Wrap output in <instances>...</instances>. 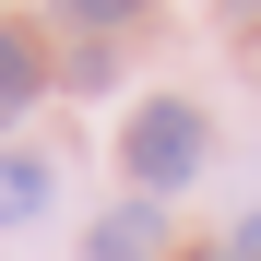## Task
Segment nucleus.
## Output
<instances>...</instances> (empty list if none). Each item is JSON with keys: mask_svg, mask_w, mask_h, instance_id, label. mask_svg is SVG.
<instances>
[{"mask_svg": "<svg viewBox=\"0 0 261 261\" xmlns=\"http://www.w3.org/2000/svg\"><path fill=\"white\" fill-rule=\"evenodd\" d=\"M202 143H214V130H202V107H190V95H154V107H130L119 166H130L143 190H178V178H202Z\"/></svg>", "mask_w": 261, "mask_h": 261, "instance_id": "1", "label": "nucleus"}, {"mask_svg": "<svg viewBox=\"0 0 261 261\" xmlns=\"http://www.w3.org/2000/svg\"><path fill=\"white\" fill-rule=\"evenodd\" d=\"M36 95H48V48H36L24 24H0V119H24Z\"/></svg>", "mask_w": 261, "mask_h": 261, "instance_id": "2", "label": "nucleus"}, {"mask_svg": "<svg viewBox=\"0 0 261 261\" xmlns=\"http://www.w3.org/2000/svg\"><path fill=\"white\" fill-rule=\"evenodd\" d=\"M154 238H166V214L154 202H119L107 226H95V261H154Z\"/></svg>", "mask_w": 261, "mask_h": 261, "instance_id": "3", "label": "nucleus"}, {"mask_svg": "<svg viewBox=\"0 0 261 261\" xmlns=\"http://www.w3.org/2000/svg\"><path fill=\"white\" fill-rule=\"evenodd\" d=\"M24 214H48V166L36 154H0V226H24Z\"/></svg>", "mask_w": 261, "mask_h": 261, "instance_id": "4", "label": "nucleus"}, {"mask_svg": "<svg viewBox=\"0 0 261 261\" xmlns=\"http://www.w3.org/2000/svg\"><path fill=\"white\" fill-rule=\"evenodd\" d=\"M60 12H71V24H95V36H119L130 12H143V0H60Z\"/></svg>", "mask_w": 261, "mask_h": 261, "instance_id": "5", "label": "nucleus"}, {"mask_svg": "<svg viewBox=\"0 0 261 261\" xmlns=\"http://www.w3.org/2000/svg\"><path fill=\"white\" fill-rule=\"evenodd\" d=\"M202 261H238V249H202Z\"/></svg>", "mask_w": 261, "mask_h": 261, "instance_id": "6", "label": "nucleus"}]
</instances>
